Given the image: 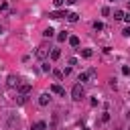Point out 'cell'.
Returning a JSON list of instances; mask_svg holds the SVG:
<instances>
[{
  "label": "cell",
  "mask_w": 130,
  "mask_h": 130,
  "mask_svg": "<svg viewBox=\"0 0 130 130\" xmlns=\"http://www.w3.org/2000/svg\"><path fill=\"white\" fill-rule=\"evenodd\" d=\"M122 73H124V75H130V67L124 65V67H122Z\"/></svg>",
  "instance_id": "23"
},
{
  "label": "cell",
  "mask_w": 130,
  "mask_h": 130,
  "mask_svg": "<svg viewBox=\"0 0 130 130\" xmlns=\"http://www.w3.org/2000/svg\"><path fill=\"white\" fill-rule=\"evenodd\" d=\"M30 89H32V85H30V83H20V85H18V91H20V95H26Z\"/></svg>",
  "instance_id": "5"
},
{
  "label": "cell",
  "mask_w": 130,
  "mask_h": 130,
  "mask_svg": "<svg viewBox=\"0 0 130 130\" xmlns=\"http://www.w3.org/2000/svg\"><path fill=\"white\" fill-rule=\"evenodd\" d=\"M124 20H126V22L130 24V12H126V14H124Z\"/></svg>",
  "instance_id": "26"
},
{
  "label": "cell",
  "mask_w": 130,
  "mask_h": 130,
  "mask_svg": "<svg viewBox=\"0 0 130 130\" xmlns=\"http://www.w3.org/2000/svg\"><path fill=\"white\" fill-rule=\"evenodd\" d=\"M83 130H89V128H83Z\"/></svg>",
  "instance_id": "30"
},
{
  "label": "cell",
  "mask_w": 130,
  "mask_h": 130,
  "mask_svg": "<svg viewBox=\"0 0 130 130\" xmlns=\"http://www.w3.org/2000/svg\"><path fill=\"white\" fill-rule=\"evenodd\" d=\"M69 12H65V10H55V12H49V18H53V20H57V18H63V16H67Z\"/></svg>",
  "instance_id": "4"
},
{
  "label": "cell",
  "mask_w": 130,
  "mask_h": 130,
  "mask_svg": "<svg viewBox=\"0 0 130 130\" xmlns=\"http://www.w3.org/2000/svg\"><path fill=\"white\" fill-rule=\"evenodd\" d=\"M75 2H77V0H67V4H75Z\"/></svg>",
  "instance_id": "27"
},
{
  "label": "cell",
  "mask_w": 130,
  "mask_h": 130,
  "mask_svg": "<svg viewBox=\"0 0 130 130\" xmlns=\"http://www.w3.org/2000/svg\"><path fill=\"white\" fill-rule=\"evenodd\" d=\"M0 10H8V2H6V0L0 2Z\"/></svg>",
  "instance_id": "22"
},
{
  "label": "cell",
  "mask_w": 130,
  "mask_h": 130,
  "mask_svg": "<svg viewBox=\"0 0 130 130\" xmlns=\"http://www.w3.org/2000/svg\"><path fill=\"white\" fill-rule=\"evenodd\" d=\"M102 122H110V114H108V112L102 114Z\"/></svg>",
  "instance_id": "20"
},
{
  "label": "cell",
  "mask_w": 130,
  "mask_h": 130,
  "mask_svg": "<svg viewBox=\"0 0 130 130\" xmlns=\"http://www.w3.org/2000/svg\"><path fill=\"white\" fill-rule=\"evenodd\" d=\"M91 55H93V51H91V49H81V57H83V59H89Z\"/></svg>",
  "instance_id": "12"
},
{
  "label": "cell",
  "mask_w": 130,
  "mask_h": 130,
  "mask_svg": "<svg viewBox=\"0 0 130 130\" xmlns=\"http://www.w3.org/2000/svg\"><path fill=\"white\" fill-rule=\"evenodd\" d=\"M81 98H83V87H81V83H75L73 89H71V100L81 102Z\"/></svg>",
  "instance_id": "1"
},
{
  "label": "cell",
  "mask_w": 130,
  "mask_h": 130,
  "mask_svg": "<svg viewBox=\"0 0 130 130\" xmlns=\"http://www.w3.org/2000/svg\"><path fill=\"white\" fill-rule=\"evenodd\" d=\"M128 8H130V0H128Z\"/></svg>",
  "instance_id": "28"
},
{
  "label": "cell",
  "mask_w": 130,
  "mask_h": 130,
  "mask_svg": "<svg viewBox=\"0 0 130 130\" xmlns=\"http://www.w3.org/2000/svg\"><path fill=\"white\" fill-rule=\"evenodd\" d=\"M65 39H67V32H65V30H63V32H59V35H57V41H59V43H63V41H65Z\"/></svg>",
  "instance_id": "15"
},
{
  "label": "cell",
  "mask_w": 130,
  "mask_h": 130,
  "mask_svg": "<svg viewBox=\"0 0 130 130\" xmlns=\"http://www.w3.org/2000/svg\"><path fill=\"white\" fill-rule=\"evenodd\" d=\"M75 63H77V59H75V57H71V59H67V65H69V67H73Z\"/></svg>",
  "instance_id": "18"
},
{
  "label": "cell",
  "mask_w": 130,
  "mask_h": 130,
  "mask_svg": "<svg viewBox=\"0 0 130 130\" xmlns=\"http://www.w3.org/2000/svg\"><path fill=\"white\" fill-rule=\"evenodd\" d=\"M67 20H69V22H77V20H79V14H77V12H69V14H67Z\"/></svg>",
  "instance_id": "9"
},
{
  "label": "cell",
  "mask_w": 130,
  "mask_h": 130,
  "mask_svg": "<svg viewBox=\"0 0 130 130\" xmlns=\"http://www.w3.org/2000/svg\"><path fill=\"white\" fill-rule=\"evenodd\" d=\"M124 14H126L124 10H114V18L116 20H124Z\"/></svg>",
  "instance_id": "10"
},
{
  "label": "cell",
  "mask_w": 130,
  "mask_h": 130,
  "mask_svg": "<svg viewBox=\"0 0 130 130\" xmlns=\"http://www.w3.org/2000/svg\"><path fill=\"white\" fill-rule=\"evenodd\" d=\"M53 35H55V30H53V28H51V26H49V28H45V30H43V37H45V39H51V37H53Z\"/></svg>",
  "instance_id": "11"
},
{
  "label": "cell",
  "mask_w": 130,
  "mask_h": 130,
  "mask_svg": "<svg viewBox=\"0 0 130 130\" xmlns=\"http://www.w3.org/2000/svg\"><path fill=\"white\" fill-rule=\"evenodd\" d=\"M6 85H8V87H18V85H20V79H18L16 75H8Z\"/></svg>",
  "instance_id": "3"
},
{
  "label": "cell",
  "mask_w": 130,
  "mask_h": 130,
  "mask_svg": "<svg viewBox=\"0 0 130 130\" xmlns=\"http://www.w3.org/2000/svg\"><path fill=\"white\" fill-rule=\"evenodd\" d=\"M53 4H55V6H57V8H61V6H63V4H65V0H53Z\"/></svg>",
  "instance_id": "21"
},
{
  "label": "cell",
  "mask_w": 130,
  "mask_h": 130,
  "mask_svg": "<svg viewBox=\"0 0 130 130\" xmlns=\"http://www.w3.org/2000/svg\"><path fill=\"white\" fill-rule=\"evenodd\" d=\"M51 91H53V93H59V95H65V89H63L59 83H53V85H51Z\"/></svg>",
  "instance_id": "7"
},
{
  "label": "cell",
  "mask_w": 130,
  "mask_h": 130,
  "mask_svg": "<svg viewBox=\"0 0 130 130\" xmlns=\"http://www.w3.org/2000/svg\"><path fill=\"white\" fill-rule=\"evenodd\" d=\"M93 28H95V30H104V24H102L100 20H95V22H93Z\"/></svg>",
  "instance_id": "17"
},
{
  "label": "cell",
  "mask_w": 130,
  "mask_h": 130,
  "mask_svg": "<svg viewBox=\"0 0 130 130\" xmlns=\"http://www.w3.org/2000/svg\"><path fill=\"white\" fill-rule=\"evenodd\" d=\"M53 75H55L57 79H61V77H63V71H59V69H55V71H53Z\"/></svg>",
  "instance_id": "19"
},
{
  "label": "cell",
  "mask_w": 130,
  "mask_h": 130,
  "mask_svg": "<svg viewBox=\"0 0 130 130\" xmlns=\"http://www.w3.org/2000/svg\"><path fill=\"white\" fill-rule=\"evenodd\" d=\"M102 14H104V16H108V14H110V8H108V6H104V8H102Z\"/></svg>",
  "instance_id": "25"
},
{
  "label": "cell",
  "mask_w": 130,
  "mask_h": 130,
  "mask_svg": "<svg viewBox=\"0 0 130 130\" xmlns=\"http://www.w3.org/2000/svg\"><path fill=\"white\" fill-rule=\"evenodd\" d=\"M49 102H51V93H47V91H45V93H41V95H39V104H41V106H47Z\"/></svg>",
  "instance_id": "6"
},
{
  "label": "cell",
  "mask_w": 130,
  "mask_h": 130,
  "mask_svg": "<svg viewBox=\"0 0 130 130\" xmlns=\"http://www.w3.org/2000/svg\"><path fill=\"white\" fill-rule=\"evenodd\" d=\"M87 77H89V73H81V75L77 77V81H81V83H85V81H87Z\"/></svg>",
  "instance_id": "16"
},
{
  "label": "cell",
  "mask_w": 130,
  "mask_h": 130,
  "mask_svg": "<svg viewBox=\"0 0 130 130\" xmlns=\"http://www.w3.org/2000/svg\"><path fill=\"white\" fill-rule=\"evenodd\" d=\"M39 59H45L47 55H49V49H47V45H41V47H37V53H35Z\"/></svg>",
  "instance_id": "2"
},
{
  "label": "cell",
  "mask_w": 130,
  "mask_h": 130,
  "mask_svg": "<svg viewBox=\"0 0 130 130\" xmlns=\"http://www.w3.org/2000/svg\"><path fill=\"white\" fill-rule=\"evenodd\" d=\"M69 45L71 47H79V37H69Z\"/></svg>",
  "instance_id": "13"
},
{
  "label": "cell",
  "mask_w": 130,
  "mask_h": 130,
  "mask_svg": "<svg viewBox=\"0 0 130 130\" xmlns=\"http://www.w3.org/2000/svg\"><path fill=\"white\" fill-rule=\"evenodd\" d=\"M59 57H61V51H59V49H53V51H51V59H53V61H57Z\"/></svg>",
  "instance_id": "14"
},
{
  "label": "cell",
  "mask_w": 130,
  "mask_h": 130,
  "mask_svg": "<svg viewBox=\"0 0 130 130\" xmlns=\"http://www.w3.org/2000/svg\"><path fill=\"white\" fill-rule=\"evenodd\" d=\"M30 130H47V124H45V122H35Z\"/></svg>",
  "instance_id": "8"
},
{
  "label": "cell",
  "mask_w": 130,
  "mask_h": 130,
  "mask_svg": "<svg viewBox=\"0 0 130 130\" xmlns=\"http://www.w3.org/2000/svg\"><path fill=\"white\" fill-rule=\"evenodd\" d=\"M0 32H2V24H0Z\"/></svg>",
  "instance_id": "29"
},
{
  "label": "cell",
  "mask_w": 130,
  "mask_h": 130,
  "mask_svg": "<svg viewBox=\"0 0 130 130\" xmlns=\"http://www.w3.org/2000/svg\"><path fill=\"white\" fill-rule=\"evenodd\" d=\"M122 35H124V37H130V24H128V26L122 30Z\"/></svg>",
  "instance_id": "24"
}]
</instances>
